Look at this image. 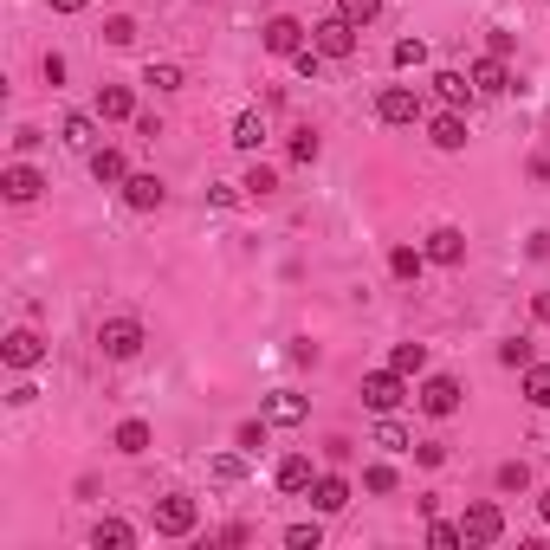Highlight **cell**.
I'll list each match as a JSON object with an SVG mask.
<instances>
[{
    "instance_id": "19",
    "label": "cell",
    "mask_w": 550,
    "mask_h": 550,
    "mask_svg": "<svg viewBox=\"0 0 550 550\" xmlns=\"http://www.w3.org/2000/svg\"><path fill=\"white\" fill-rule=\"evenodd\" d=\"M272 479H279V492H311V479H318V473H311V460H305V453H285Z\"/></svg>"
},
{
    "instance_id": "24",
    "label": "cell",
    "mask_w": 550,
    "mask_h": 550,
    "mask_svg": "<svg viewBox=\"0 0 550 550\" xmlns=\"http://www.w3.org/2000/svg\"><path fill=\"white\" fill-rule=\"evenodd\" d=\"M91 175H98V182H130V162H123V149H91Z\"/></svg>"
},
{
    "instance_id": "46",
    "label": "cell",
    "mask_w": 550,
    "mask_h": 550,
    "mask_svg": "<svg viewBox=\"0 0 550 550\" xmlns=\"http://www.w3.org/2000/svg\"><path fill=\"white\" fill-rule=\"evenodd\" d=\"M531 318H538V324H550V292H538V298H531Z\"/></svg>"
},
{
    "instance_id": "42",
    "label": "cell",
    "mask_w": 550,
    "mask_h": 550,
    "mask_svg": "<svg viewBox=\"0 0 550 550\" xmlns=\"http://www.w3.org/2000/svg\"><path fill=\"white\" fill-rule=\"evenodd\" d=\"M292 65H298V78H318V72H324V52L305 46V52H292Z\"/></svg>"
},
{
    "instance_id": "14",
    "label": "cell",
    "mask_w": 550,
    "mask_h": 550,
    "mask_svg": "<svg viewBox=\"0 0 550 550\" xmlns=\"http://www.w3.org/2000/svg\"><path fill=\"white\" fill-rule=\"evenodd\" d=\"M311 505H318L324 518H337L343 505H350V479H337V473H318V479H311Z\"/></svg>"
},
{
    "instance_id": "47",
    "label": "cell",
    "mask_w": 550,
    "mask_h": 550,
    "mask_svg": "<svg viewBox=\"0 0 550 550\" xmlns=\"http://www.w3.org/2000/svg\"><path fill=\"white\" fill-rule=\"evenodd\" d=\"M91 0H52V13H85Z\"/></svg>"
},
{
    "instance_id": "13",
    "label": "cell",
    "mask_w": 550,
    "mask_h": 550,
    "mask_svg": "<svg viewBox=\"0 0 550 550\" xmlns=\"http://www.w3.org/2000/svg\"><path fill=\"white\" fill-rule=\"evenodd\" d=\"M466 78H473V85L486 91V98H499V91H518V85H512V72H505V59H499V52H486V59H473V72H466Z\"/></svg>"
},
{
    "instance_id": "4",
    "label": "cell",
    "mask_w": 550,
    "mask_h": 550,
    "mask_svg": "<svg viewBox=\"0 0 550 550\" xmlns=\"http://www.w3.org/2000/svg\"><path fill=\"white\" fill-rule=\"evenodd\" d=\"M460 531H466V544H499V538H505V512H499L492 499H473V505L460 512Z\"/></svg>"
},
{
    "instance_id": "30",
    "label": "cell",
    "mask_w": 550,
    "mask_h": 550,
    "mask_svg": "<svg viewBox=\"0 0 550 550\" xmlns=\"http://www.w3.org/2000/svg\"><path fill=\"white\" fill-rule=\"evenodd\" d=\"M525 402L531 408H550V363H531L525 369Z\"/></svg>"
},
{
    "instance_id": "45",
    "label": "cell",
    "mask_w": 550,
    "mask_h": 550,
    "mask_svg": "<svg viewBox=\"0 0 550 550\" xmlns=\"http://www.w3.org/2000/svg\"><path fill=\"white\" fill-rule=\"evenodd\" d=\"M486 52H499V59H505V52H512V33H505V26H492V33H486Z\"/></svg>"
},
{
    "instance_id": "1",
    "label": "cell",
    "mask_w": 550,
    "mask_h": 550,
    "mask_svg": "<svg viewBox=\"0 0 550 550\" xmlns=\"http://www.w3.org/2000/svg\"><path fill=\"white\" fill-rule=\"evenodd\" d=\"M201 525V505L188 492H162L156 499V538H188Z\"/></svg>"
},
{
    "instance_id": "23",
    "label": "cell",
    "mask_w": 550,
    "mask_h": 550,
    "mask_svg": "<svg viewBox=\"0 0 550 550\" xmlns=\"http://www.w3.org/2000/svg\"><path fill=\"white\" fill-rule=\"evenodd\" d=\"M91 544H98V550H130L136 544V525H123V518H98Z\"/></svg>"
},
{
    "instance_id": "36",
    "label": "cell",
    "mask_w": 550,
    "mask_h": 550,
    "mask_svg": "<svg viewBox=\"0 0 550 550\" xmlns=\"http://www.w3.org/2000/svg\"><path fill=\"white\" fill-rule=\"evenodd\" d=\"M143 85H156V91H182V65H149Z\"/></svg>"
},
{
    "instance_id": "31",
    "label": "cell",
    "mask_w": 550,
    "mask_h": 550,
    "mask_svg": "<svg viewBox=\"0 0 550 550\" xmlns=\"http://www.w3.org/2000/svg\"><path fill=\"white\" fill-rule=\"evenodd\" d=\"M240 188H246V195H253V201H266V195H279V175H272L266 162H253V169H246V182H240Z\"/></svg>"
},
{
    "instance_id": "16",
    "label": "cell",
    "mask_w": 550,
    "mask_h": 550,
    "mask_svg": "<svg viewBox=\"0 0 550 550\" xmlns=\"http://www.w3.org/2000/svg\"><path fill=\"white\" fill-rule=\"evenodd\" d=\"M434 91H440V104H447V110H466L479 98V85L466 72H434Z\"/></svg>"
},
{
    "instance_id": "17",
    "label": "cell",
    "mask_w": 550,
    "mask_h": 550,
    "mask_svg": "<svg viewBox=\"0 0 550 550\" xmlns=\"http://www.w3.org/2000/svg\"><path fill=\"white\" fill-rule=\"evenodd\" d=\"M91 110H98L104 123H130L136 117V98L123 85H98V104H91Z\"/></svg>"
},
{
    "instance_id": "6",
    "label": "cell",
    "mask_w": 550,
    "mask_h": 550,
    "mask_svg": "<svg viewBox=\"0 0 550 550\" xmlns=\"http://www.w3.org/2000/svg\"><path fill=\"white\" fill-rule=\"evenodd\" d=\"M376 117H382V123H395V130L421 123V91H415V85H389V91L376 98Z\"/></svg>"
},
{
    "instance_id": "26",
    "label": "cell",
    "mask_w": 550,
    "mask_h": 550,
    "mask_svg": "<svg viewBox=\"0 0 550 550\" xmlns=\"http://www.w3.org/2000/svg\"><path fill=\"white\" fill-rule=\"evenodd\" d=\"M389 65H395V72H421V65H428V39H395Z\"/></svg>"
},
{
    "instance_id": "44",
    "label": "cell",
    "mask_w": 550,
    "mask_h": 550,
    "mask_svg": "<svg viewBox=\"0 0 550 550\" xmlns=\"http://www.w3.org/2000/svg\"><path fill=\"white\" fill-rule=\"evenodd\" d=\"M39 72H46V85H52V91L65 85V59H59V52H46V65H39Z\"/></svg>"
},
{
    "instance_id": "37",
    "label": "cell",
    "mask_w": 550,
    "mask_h": 550,
    "mask_svg": "<svg viewBox=\"0 0 550 550\" xmlns=\"http://www.w3.org/2000/svg\"><path fill=\"white\" fill-rule=\"evenodd\" d=\"M337 13H343V20H356V26H369L382 13V0H337Z\"/></svg>"
},
{
    "instance_id": "48",
    "label": "cell",
    "mask_w": 550,
    "mask_h": 550,
    "mask_svg": "<svg viewBox=\"0 0 550 550\" xmlns=\"http://www.w3.org/2000/svg\"><path fill=\"white\" fill-rule=\"evenodd\" d=\"M538 518H544V525H550V486H544V499H538Z\"/></svg>"
},
{
    "instance_id": "7",
    "label": "cell",
    "mask_w": 550,
    "mask_h": 550,
    "mask_svg": "<svg viewBox=\"0 0 550 550\" xmlns=\"http://www.w3.org/2000/svg\"><path fill=\"white\" fill-rule=\"evenodd\" d=\"M0 363H7V369L46 363V337H39V330H7V337H0Z\"/></svg>"
},
{
    "instance_id": "27",
    "label": "cell",
    "mask_w": 550,
    "mask_h": 550,
    "mask_svg": "<svg viewBox=\"0 0 550 550\" xmlns=\"http://www.w3.org/2000/svg\"><path fill=\"white\" fill-rule=\"evenodd\" d=\"M389 369H402V376H421V369H428V343H395V350H389Z\"/></svg>"
},
{
    "instance_id": "34",
    "label": "cell",
    "mask_w": 550,
    "mask_h": 550,
    "mask_svg": "<svg viewBox=\"0 0 550 550\" xmlns=\"http://www.w3.org/2000/svg\"><path fill=\"white\" fill-rule=\"evenodd\" d=\"M499 363H505V369H531V337H512V343H499Z\"/></svg>"
},
{
    "instance_id": "28",
    "label": "cell",
    "mask_w": 550,
    "mask_h": 550,
    "mask_svg": "<svg viewBox=\"0 0 550 550\" xmlns=\"http://www.w3.org/2000/svg\"><path fill=\"white\" fill-rule=\"evenodd\" d=\"M110 440H117V453H130V460H136V453H149V421H123Z\"/></svg>"
},
{
    "instance_id": "32",
    "label": "cell",
    "mask_w": 550,
    "mask_h": 550,
    "mask_svg": "<svg viewBox=\"0 0 550 550\" xmlns=\"http://www.w3.org/2000/svg\"><path fill=\"white\" fill-rule=\"evenodd\" d=\"M363 492H395V466L389 460H369L363 466Z\"/></svg>"
},
{
    "instance_id": "15",
    "label": "cell",
    "mask_w": 550,
    "mask_h": 550,
    "mask_svg": "<svg viewBox=\"0 0 550 550\" xmlns=\"http://www.w3.org/2000/svg\"><path fill=\"white\" fill-rule=\"evenodd\" d=\"M305 415H311V402H305V395H292V389L266 395V421H272V428H298Z\"/></svg>"
},
{
    "instance_id": "40",
    "label": "cell",
    "mask_w": 550,
    "mask_h": 550,
    "mask_svg": "<svg viewBox=\"0 0 550 550\" xmlns=\"http://www.w3.org/2000/svg\"><path fill=\"white\" fill-rule=\"evenodd\" d=\"M318 544H324L318 525H292V531H285V550H318Z\"/></svg>"
},
{
    "instance_id": "2",
    "label": "cell",
    "mask_w": 550,
    "mask_h": 550,
    "mask_svg": "<svg viewBox=\"0 0 550 550\" xmlns=\"http://www.w3.org/2000/svg\"><path fill=\"white\" fill-rule=\"evenodd\" d=\"M402 402H408V376H402V369H369V376H363V408L395 415Z\"/></svg>"
},
{
    "instance_id": "29",
    "label": "cell",
    "mask_w": 550,
    "mask_h": 550,
    "mask_svg": "<svg viewBox=\"0 0 550 550\" xmlns=\"http://www.w3.org/2000/svg\"><path fill=\"white\" fill-rule=\"evenodd\" d=\"M421 266H428V253H421V246H395V253H389V272H395V279H421Z\"/></svg>"
},
{
    "instance_id": "25",
    "label": "cell",
    "mask_w": 550,
    "mask_h": 550,
    "mask_svg": "<svg viewBox=\"0 0 550 550\" xmlns=\"http://www.w3.org/2000/svg\"><path fill=\"white\" fill-rule=\"evenodd\" d=\"M208 479H214V486H240V479H246V453H214Z\"/></svg>"
},
{
    "instance_id": "9",
    "label": "cell",
    "mask_w": 550,
    "mask_h": 550,
    "mask_svg": "<svg viewBox=\"0 0 550 550\" xmlns=\"http://www.w3.org/2000/svg\"><path fill=\"white\" fill-rule=\"evenodd\" d=\"M421 253H428V266H466V233L460 227H434L428 240H421Z\"/></svg>"
},
{
    "instance_id": "3",
    "label": "cell",
    "mask_w": 550,
    "mask_h": 550,
    "mask_svg": "<svg viewBox=\"0 0 550 550\" xmlns=\"http://www.w3.org/2000/svg\"><path fill=\"white\" fill-rule=\"evenodd\" d=\"M356 33H363L356 20H343V13H330V20H318V26H311V46H318L324 59H350V52H356Z\"/></svg>"
},
{
    "instance_id": "33",
    "label": "cell",
    "mask_w": 550,
    "mask_h": 550,
    "mask_svg": "<svg viewBox=\"0 0 550 550\" xmlns=\"http://www.w3.org/2000/svg\"><path fill=\"white\" fill-rule=\"evenodd\" d=\"M525 486H531V466L525 460H505L499 466V492H525Z\"/></svg>"
},
{
    "instance_id": "21",
    "label": "cell",
    "mask_w": 550,
    "mask_h": 550,
    "mask_svg": "<svg viewBox=\"0 0 550 550\" xmlns=\"http://www.w3.org/2000/svg\"><path fill=\"white\" fill-rule=\"evenodd\" d=\"M369 447H382V453H415V434H408L402 421L382 415V421H376V434H369Z\"/></svg>"
},
{
    "instance_id": "11",
    "label": "cell",
    "mask_w": 550,
    "mask_h": 550,
    "mask_svg": "<svg viewBox=\"0 0 550 550\" xmlns=\"http://www.w3.org/2000/svg\"><path fill=\"white\" fill-rule=\"evenodd\" d=\"M39 188H46V175H39L33 162H13V169L0 175V195H7V201H20V208H26V201H39Z\"/></svg>"
},
{
    "instance_id": "10",
    "label": "cell",
    "mask_w": 550,
    "mask_h": 550,
    "mask_svg": "<svg viewBox=\"0 0 550 550\" xmlns=\"http://www.w3.org/2000/svg\"><path fill=\"white\" fill-rule=\"evenodd\" d=\"M259 39H266V52H272V59H292V52H305V26H298L292 13L266 20V33H259Z\"/></svg>"
},
{
    "instance_id": "22",
    "label": "cell",
    "mask_w": 550,
    "mask_h": 550,
    "mask_svg": "<svg viewBox=\"0 0 550 550\" xmlns=\"http://www.w3.org/2000/svg\"><path fill=\"white\" fill-rule=\"evenodd\" d=\"M259 143H266V117H259V110H240V117H233V149L253 156Z\"/></svg>"
},
{
    "instance_id": "38",
    "label": "cell",
    "mask_w": 550,
    "mask_h": 550,
    "mask_svg": "<svg viewBox=\"0 0 550 550\" xmlns=\"http://www.w3.org/2000/svg\"><path fill=\"white\" fill-rule=\"evenodd\" d=\"M104 39H110V46H130V39H136V20H130V13H110V20H104Z\"/></svg>"
},
{
    "instance_id": "12",
    "label": "cell",
    "mask_w": 550,
    "mask_h": 550,
    "mask_svg": "<svg viewBox=\"0 0 550 550\" xmlns=\"http://www.w3.org/2000/svg\"><path fill=\"white\" fill-rule=\"evenodd\" d=\"M123 201H130L136 214H156L162 201H169V188H162V175H130V182H123Z\"/></svg>"
},
{
    "instance_id": "35",
    "label": "cell",
    "mask_w": 550,
    "mask_h": 550,
    "mask_svg": "<svg viewBox=\"0 0 550 550\" xmlns=\"http://www.w3.org/2000/svg\"><path fill=\"white\" fill-rule=\"evenodd\" d=\"M428 544L453 550V544H466V531H460V525H447V518H428Z\"/></svg>"
},
{
    "instance_id": "5",
    "label": "cell",
    "mask_w": 550,
    "mask_h": 550,
    "mask_svg": "<svg viewBox=\"0 0 550 550\" xmlns=\"http://www.w3.org/2000/svg\"><path fill=\"white\" fill-rule=\"evenodd\" d=\"M98 350L110 356V363H130V356L143 350V324H136V318H110V324H98Z\"/></svg>"
},
{
    "instance_id": "8",
    "label": "cell",
    "mask_w": 550,
    "mask_h": 550,
    "mask_svg": "<svg viewBox=\"0 0 550 550\" xmlns=\"http://www.w3.org/2000/svg\"><path fill=\"white\" fill-rule=\"evenodd\" d=\"M415 402H421V415L447 421V415H460V382H453V376H428V382H421V395H415Z\"/></svg>"
},
{
    "instance_id": "43",
    "label": "cell",
    "mask_w": 550,
    "mask_h": 550,
    "mask_svg": "<svg viewBox=\"0 0 550 550\" xmlns=\"http://www.w3.org/2000/svg\"><path fill=\"white\" fill-rule=\"evenodd\" d=\"M415 460L421 466H440V460H447V447H440V440H415Z\"/></svg>"
},
{
    "instance_id": "20",
    "label": "cell",
    "mask_w": 550,
    "mask_h": 550,
    "mask_svg": "<svg viewBox=\"0 0 550 550\" xmlns=\"http://www.w3.org/2000/svg\"><path fill=\"white\" fill-rule=\"evenodd\" d=\"M98 123H104L98 110H91V117H85V110H78V117H65V130H59L65 149H98Z\"/></svg>"
},
{
    "instance_id": "39",
    "label": "cell",
    "mask_w": 550,
    "mask_h": 550,
    "mask_svg": "<svg viewBox=\"0 0 550 550\" xmlns=\"http://www.w3.org/2000/svg\"><path fill=\"white\" fill-rule=\"evenodd\" d=\"M318 156H324L318 130H298V136H292V162H318Z\"/></svg>"
},
{
    "instance_id": "18",
    "label": "cell",
    "mask_w": 550,
    "mask_h": 550,
    "mask_svg": "<svg viewBox=\"0 0 550 550\" xmlns=\"http://www.w3.org/2000/svg\"><path fill=\"white\" fill-rule=\"evenodd\" d=\"M428 136H434V149H447V156H453V149H466V117H460V110H440V117L428 123Z\"/></svg>"
},
{
    "instance_id": "41",
    "label": "cell",
    "mask_w": 550,
    "mask_h": 550,
    "mask_svg": "<svg viewBox=\"0 0 550 550\" xmlns=\"http://www.w3.org/2000/svg\"><path fill=\"white\" fill-rule=\"evenodd\" d=\"M233 447H240V453H259V447H266V421H246V428L233 434Z\"/></svg>"
}]
</instances>
